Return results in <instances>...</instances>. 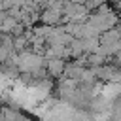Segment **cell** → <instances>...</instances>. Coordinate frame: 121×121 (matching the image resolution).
I'll list each match as a JSON object with an SVG mask.
<instances>
[{
    "label": "cell",
    "instance_id": "obj_1",
    "mask_svg": "<svg viewBox=\"0 0 121 121\" xmlns=\"http://www.w3.org/2000/svg\"><path fill=\"white\" fill-rule=\"evenodd\" d=\"M91 9L87 8V4H81V2H76V0H66L64 2V9H62V13H64V21L62 23H66V21H87V17L91 15L89 13Z\"/></svg>",
    "mask_w": 121,
    "mask_h": 121
},
{
    "label": "cell",
    "instance_id": "obj_5",
    "mask_svg": "<svg viewBox=\"0 0 121 121\" xmlns=\"http://www.w3.org/2000/svg\"><path fill=\"white\" fill-rule=\"evenodd\" d=\"M0 119H2V121H15V119H21V121H23L25 115H23L17 108L13 110L11 106H4V108H2V113H0Z\"/></svg>",
    "mask_w": 121,
    "mask_h": 121
},
{
    "label": "cell",
    "instance_id": "obj_2",
    "mask_svg": "<svg viewBox=\"0 0 121 121\" xmlns=\"http://www.w3.org/2000/svg\"><path fill=\"white\" fill-rule=\"evenodd\" d=\"M47 59V57H45ZM66 59L62 57H49L45 60V70L51 78H62L64 76V70H66Z\"/></svg>",
    "mask_w": 121,
    "mask_h": 121
},
{
    "label": "cell",
    "instance_id": "obj_4",
    "mask_svg": "<svg viewBox=\"0 0 121 121\" xmlns=\"http://www.w3.org/2000/svg\"><path fill=\"white\" fill-rule=\"evenodd\" d=\"M85 68H87V66L79 64L78 60H72V62H68V64H66L64 76H68V78H72V79H76V81H81V76H83Z\"/></svg>",
    "mask_w": 121,
    "mask_h": 121
},
{
    "label": "cell",
    "instance_id": "obj_3",
    "mask_svg": "<svg viewBox=\"0 0 121 121\" xmlns=\"http://www.w3.org/2000/svg\"><path fill=\"white\" fill-rule=\"evenodd\" d=\"M62 21H64L62 9H57V8H51V6H47V8L42 9V19H40V23L57 26V25H62Z\"/></svg>",
    "mask_w": 121,
    "mask_h": 121
},
{
    "label": "cell",
    "instance_id": "obj_6",
    "mask_svg": "<svg viewBox=\"0 0 121 121\" xmlns=\"http://www.w3.org/2000/svg\"><path fill=\"white\" fill-rule=\"evenodd\" d=\"M68 49H70V57H72V59L81 57V55L85 53V49H83V40H81V38H74V40L68 43Z\"/></svg>",
    "mask_w": 121,
    "mask_h": 121
}]
</instances>
